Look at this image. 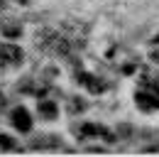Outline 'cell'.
Wrapping results in <instances>:
<instances>
[{
  "label": "cell",
  "instance_id": "6da1fadb",
  "mask_svg": "<svg viewBox=\"0 0 159 157\" xmlns=\"http://www.w3.org/2000/svg\"><path fill=\"white\" fill-rule=\"evenodd\" d=\"M12 123H15V128H22V130L30 128V118H27L25 111H15V113H12Z\"/></svg>",
  "mask_w": 159,
  "mask_h": 157
},
{
  "label": "cell",
  "instance_id": "7a4b0ae2",
  "mask_svg": "<svg viewBox=\"0 0 159 157\" xmlns=\"http://www.w3.org/2000/svg\"><path fill=\"white\" fill-rule=\"evenodd\" d=\"M152 59H154V61L159 64V49H154V52H152Z\"/></svg>",
  "mask_w": 159,
  "mask_h": 157
},
{
  "label": "cell",
  "instance_id": "3957f363",
  "mask_svg": "<svg viewBox=\"0 0 159 157\" xmlns=\"http://www.w3.org/2000/svg\"><path fill=\"white\" fill-rule=\"evenodd\" d=\"M0 106H2V96H0Z\"/></svg>",
  "mask_w": 159,
  "mask_h": 157
}]
</instances>
